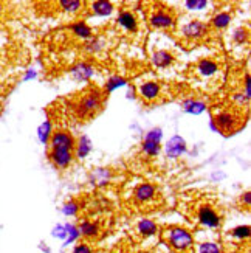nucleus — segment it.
Returning <instances> with one entry per match:
<instances>
[{"label":"nucleus","instance_id":"obj_1","mask_svg":"<svg viewBox=\"0 0 251 253\" xmlns=\"http://www.w3.org/2000/svg\"><path fill=\"white\" fill-rule=\"evenodd\" d=\"M165 238L171 249L177 253H188L194 247V236L186 228L181 227H171L165 232Z\"/></svg>","mask_w":251,"mask_h":253},{"label":"nucleus","instance_id":"obj_2","mask_svg":"<svg viewBox=\"0 0 251 253\" xmlns=\"http://www.w3.org/2000/svg\"><path fill=\"white\" fill-rule=\"evenodd\" d=\"M100 106H101V93L98 90H92L90 93H85V96L81 98V101L76 106V112H78L81 118H84L98 111Z\"/></svg>","mask_w":251,"mask_h":253},{"label":"nucleus","instance_id":"obj_3","mask_svg":"<svg viewBox=\"0 0 251 253\" xmlns=\"http://www.w3.org/2000/svg\"><path fill=\"white\" fill-rule=\"evenodd\" d=\"M206 33H208V25L197 19L181 27V36L188 41H199L206 36Z\"/></svg>","mask_w":251,"mask_h":253},{"label":"nucleus","instance_id":"obj_4","mask_svg":"<svg viewBox=\"0 0 251 253\" xmlns=\"http://www.w3.org/2000/svg\"><path fill=\"white\" fill-rule=\"evenodd\" d=\"M197 219H199L200 225H203L206 228H219L220 224H222L220 216L217 214V211L214 210L213 207H210V205H202V207H199Z\"/></svg>","mask_w":251,"mask_h":253},{"label":"nucleus","instance_id":"obj_5","mask_svg":"<svg viewBox=\"0 0 251 253\" xmlns=\"http://www.w3.org/2000/svg\"><path fill=\"white\" fill-rule=\"evenodd\" d=\"M74 138L72 134L65 130H58L53 132L50 137V146L51 149H67V151H73L74 149Z\"/></svg>","mask_w":251,"mask_h":253},{"label":"nucleus","instance_id":"obj_6","mask_svg":"<svg viewBox=\"0 0 251 253\" xmlns=\"http://www.w3.org/2000/svg\"><path fill=\"white\" fill-rule=\"evenodd\" d=\"M157 196V186L152 185V183H141L138 185L135 191H134V199L135 202L144 205V204H149L155 199Z\"/></svg>","mask_w":251,"mask_h":253},{"label":"nucleus","instance_id":"obj_7","mask_svg":"<svg viewBox=\"0 0 251 253\" xmlns=\"http://www.w3.org/2000/svg\"><path fill=\"white\" fill-rule=\"evenodd\" d=\"M150 25L154 28H160V30H169V28H174V25H176V19H174V16L171 13H168V11L158 9L150 16Z\"/></svg>","mask_w":251,"mask_h":253},{"label":"nucleus","instance_id":"obj_8","mask_svg":"<svg viewBox=\"0 0 251 253\" xmlns=\"http://www.w3.org/2000/svg\"><path fill=\"white\" fill-rule=\"evenodd\" d=\"M50 160L54 163V167L65 169L73 162V151H67V149H51L50 151Z\"/></svg>","mask_w":251,"mask_h":253},{"label":"nucleus","instance_id":"obj_9","mask_svg":"<svg viewBox=\"0 0 251 253\" xmlns=\"http://www.w3.org/2000/svg\"><path fill=\"white\" fill-rule=\"evenodd\" d=\"M214 122L217 123V126H219L223 132H231L236 129V125H237V117L230 112V111H223V112H219L215 115Z\"/></svg>","mask_w":251,"mask_h":253},{"label":"nucleus","instance_id":"obj_10","mask_svg":"<svg viewBox=\"0 0 251 253\" xmlns=\"http://www.w3.org/2000/svg\"><path fill=\"white\" fill-rule=\"evenodd\" d=\"M160 92H161V87H160V84L158 83H155V81H147V83H144V84H141L140 87H138V93H140V96L143 98L144 101H154V100H157V98L160 96Z\"/></svg>","mask_w":251,"mask_h":253},{"label":"nucleus","instance_id":"obj_11","mask_svg":"<svg viewBox=\"0 0 251 253\" xmlns=\"http://www.w3.org/2000/svg\"><path fill=\"white\" fill-rule=\"evenodd\" d=\"M186 152V143H184V140L179 135L176 137H172L169 141H168V145H166V154H168V157L171 159H177L180 157L181 154Z\"/></svg>","mask_w":251,"mask_h":253},{"label":"nucleus","instance_id":"obj_12","mask_svg":"<svg viewBox=\"0 0 251 253\" xmlns=\"http://www.w3.org/2000/svg\"><path fill=\"white\" fill-rule=\"evenodd\" d=\"M116 22H118V25L123 27L126 31L135 33L138 30V20H137V16L132 13V11H121Z\"/></svg>","mask_w":251,"mask_h":253},{"label":"nucleus","instance_id":"obj_13","mask_svg":"<svg viewBox=\"0 0 251 253\" xmlns=\"http://www.w3.org/2000/svg\"><path fill=\"white\" fill-rule=\"evenodd\" d=\"M217 72H219V64L213 59L205 58V59L199 61V64H197V73L200 76H203V78H211V76H214Z\"/></svg>","mask_w":251,"mask_h":253},{"label":"nucleus","instance_id":"obj_14","mask_svg":"<svg viewBox=\"0 0 251 253\" xmlns=\"http://www.w3.org/2000/svg\"><path fill=\"white\" fill-rule=\"evenodd\" d=\"M72 76L76 81H87L93 76V67L85 62H79L72 69Z\"/></svg>","mask_w":251,"mask_h":253},{"label":"nucleus","instance_id":"obj_15","mask_svg":"<svg viewBox=\"0 0 251 253\" xmlns=\"http://www.w3.org/2000/svg\"><path fill=\"white\" fill-rule=\"evenodd\" d=\"M152 62H154V65L158 69H166L174 64V54L166 50H158L154 53V56H152Z\"/></svg>","mask_w":251,"mask_h":253},{"label":"nucleus","instance_id":"obj_16","mask_svg":"<svg viewBox=\"0 0 251 253\" xmlns=\"http://www.w3.org/2000/svg\"><path fill=\"white\" fill-rule=\"evenodd\" d=\"M137 232L140 236L149 238V236H154L158 232V225L152 221V219H141L137 224Z\"/></svg>","mask_w":251,"mask_h":253},{"label":"nucleus","instance_id":"obj_17","mask_svg":"<svg viewBox=\"0 0 251 253\" xmlns=\"http://www.w3.org/2000/svg\"><path fill=\"white\" fill-rule=\"evenodd\" d=\"M79 236H84L87 239H95L100 235V225L92 221H82L78 227Z\"/></svg>","mask_w":251,"mask_h":253},{"label":"nucleus","instance_id":"obj_18","mask_svg":"<svg viewBox=\"0 0 251 253\" xmlns=\"http://www.w3.org/2000/svg\"><path fill=\"white\" fill-rule=\"evenodd\" d=\"M113 9V5L110 2H106V0H98V2L92 3V11L98 16H110Z\"/></svg>","mask_w":251,"mask_h":253},{"label":"nucleus","instance_id":"obj_19","mask_svg":"<svg viewBox=\"0 0 251 253\" xmlns=\"http://www.w3.org/2000/svg\"><path fill=\"white\" fill-rule=\"evenodd\" d=\"M72 31H73V35L79 39H90L93 35L92 28L87 25L85 22H76V24H73Z\"/></svg>","mask_w":251,"mask_h":253},{"label":"nucleus","instance_id":"obj_20","mask_svg":"<svg viewBox=\"0 0 251 253\" xmlns=\"http://www.w3.org/2000/svg\"><path fill=\"white\" fill-rule=\"evenodd\" d=\"M211 24L217 28V30H223L226 28L228 25L231 24V14L226 13V11H220V13H217L213 19H211Z\"/></svg>","mask_w":251,"mask_h":253},{"label":"nucleus","instance_id":"obj_21","mask_svg":"<svg viewBox=\"0 0 251 253\" xmlns=\"http://www.w3.org/2000/svg\"><path fill=\"white\" fill-rule=\"evenodd\" d=\"M74 149H76V157H78V159H85L87 156H89V152L92 151V143H90L89 138L84 135V137L79 138L78 145H74Z\"/></svg>","mask_w":251,"mask_h":253},{"label":"nucleus","instance_id":"obj_22","mask_svg":"<svg viewBox=\"0 0 251 253\" xmlns=\"http://www.w3.org/2000/svg\"><path fill=\"white\" fill-rule=\"evenodd\" d=\"M205 103H202V101H197V100H186V101H183V109L186 112H189V114H202L203 111H205Z\"/></svg>","mask_w":251,"mask_h":253},{"label":"nucleus","instance_id":"obj_23","mask_svg":"<svg viewBox=\"0 0 251 253\" xmlns=\"http://www.w3.org/2000/svg\"><path fill=\"white\" fill-rule=\"evenodd\" d=\"M59 6L65 11V13L74 14V13H78V11H81L84 3L79 2V0H62V2H59Z\"/></svg>","mask_w":251,"mask_h":253},{"label":"nucleus","instance_id":"obj_24","mask_svg":"<svg viewBox=\"0 0 251 253\" xmlns=\"http://www.w3.org/2000/svg\"><path fill=\"white\" fill-rule=\"evenodd\" d=\"M141 149L149 157H155L160 154L161 148H160V143H155V141H149V140H144L143 145H141Z\"/></svg>","mask_w":251,"mask_h":253},{"label":"nucleus","instance_id":"obj_25","mask_svg":"<svg viewBox=\"0 0 251 253\" xmlns=\"http://www.w3.org/2000/svg\"><path fill=\"white\" fill-rule=\"evenodd\" d=\"M250 235H251L250 225H239V227H236L231 232V236L234 239H237V241H245V239L250 238Z\"/></svg>","mask_w":251,"mask_h":253},{"label":"nucleus","instance_id":"obj_26","mask_svg":"<svg viewBox=\"0 0 251 253\" xmlns=\"http://www.w3.org/2000/svg\"><path fill=\"white\" fill-rule=\"evenodd\" d=\"M123 85H126V80L124 78H121V76H112V78L108 80L107 84H106V92L110 93L115 89H118V87H123Z\"/></svg>","mask_w":251,"mask_h":253},{"label":"nucleus","instance_id":"obj_27","mask_svg":"<svg viewBox=\"0 0 251 253\" xmlns=\"http://www.w3.org/2000/svg\"><path fill=\"white\" fill-rule=\"evenodd\" d=\"M104 47V41L100 39V38H95V39H90L89 42L85 43L84 48L85 51H89V53H98L101 48Z\"/></svg>","mask_w":251,"mask_h":253},{"label":"nucleus","instance_id":"obj_28","mask_svg":"<svg viewBox=\"0 0 251 253\" xmlns=\"http://www.w3.org/2000/svg\"><path fill=\"white\" fill-rule=\"evenodd\" d=\"M197 253H222V250L215 243H203L197 247Z\"/></svg>","mask_w":251,"mask_h":253},{"label":"nucleus","instance_id":"obj_29","mask_svg":"<svg viewBox=\"0 0 251 253\" xmlns=\"http://www.w3.org/2000/svg\"><path fill=\"white\" fill-rule=\"evenodd\" d=\"M233 41L239 45H242L248 41V30L247 28H237L234 33H233Z\"/></svg>","mask_w":251,"mask_h":253},{"label":"nucleus","instance_id":"obj_30","mask_svg":"<svg viewBox=\"0 0 251 253\" xmlns=\"http://www.w3.org/2000/svg\"><path fill=\"white\" fill-rule=\"evenodd\" d=\"M65 228V238H67V243H73L74 239H78L79 236V232H78V227H74V225H64Z\"/></svg>","mask_w":251,"mask_h":253},{"label":"nucleus","instance_id":"obj_31","mask_svg":"<svg viewBox=\"0 0 251 253\" xmlns=\"http://www.w3.org/2000/svg\"><path fill=\"white\" fill-rule=\"evenodd\" d=\"M51 137V125L50 122H45L40 127H39V138L43 141V143H47Z\"/></svg>","mask_w":251,"mask_h":253},{"label":"nucleus","instance_id":"obj_32","mask_svg":"<svg viewBox=\"0 0 251 253\" xmlns=\"http://www.w3.org/2000/svg\"><path fill=\"white\" fill-rule=\"evenodd\" d=\"M78 210H79V207L74 201H70V202H67L62 207V211H64L65 216H74L76 213H78Z\"/></svg>","mask_w":251,"mask_h":253},{"label":"nucleus","instance_id":"obj_33","mask_svg":"<svg viewBox=\"0 0 251 253\" xmlns=\"http://www.w3.org/2000/svg\"><path fill=\"white\" fill-rule=\"evenodd\" d=\"M184 5H186L188 9H203L208 6V2H205V0H189Z\"/></svg>","mask_w":251,"mask_h":253},{"label":"nucleus","instance_id":"obj_34","mask_svg":"<svg viewBox=\"0 0 251 253\" xmlns=\"http://www.w3.org/2000/svg\"><path fill=\"white\" fill-rule=\"evenodd\" d=\"M161 137H163V132H161V129H152V130L149 132V134L146 135V138H144V140H149V141H155V143H160Z\"/></svg>","mask_w":251,"mask_h":253},{"label":"nucleus","instance_id":"obj_35","mask_svg":"<svg viewBox=\"0 0 251 253\" xmlns=\"http://www.w3.org/2000/svg\"><path fill=\"white\" fill-rule=\"evenodd\" d=\"M72 253H93V250L89 244H78Z\"/></svg>","mask_w":251,"mask_h":253},{"label":"nucleus","instance_id":"obj_36","mask_svg":"<svg viewBox=\"0 0 251 253\" xmlns=\"http://www.w3.org/2000/svg\"><path fill=\"white\" fill-rule=\"evenodd\" d=\"M234 100H236V101H239L241 104H244V103H248L250 98H248L247 95H244V93H237V95L234 96Z\"/></svg>","mask_w":251,"mask_h":253},{"label":"nucleus","instance_id":"obj_37","mask_svg":"<svg viewBox=\"0 0 251 253\" xmlns=\"http://www.w3.org/2000/svg\"><path fill=\"white\" fill-rule=\"evenodd\" d=\"M242 202H244L247 207H250V205H251V194H250V191H247V193L242 196Z\"/></svg>","mask_w":251,"mask_h":253},{"label":"nucleus","instance_id":"obj_38","mask_svg":"<svg viewBox=\"0 0 251 253\" xmlns=\"http://www.w3.org/2000/svg\"><path fill=\"white\" fill-rule=\"evenodd\" d=\"M35 76H36V72H33V70H28L24 80L27 81V80H31V78H35Z\"/></svg>","mask_w":251,"mask_h":253},{"label":"nucleus","instance_id":"obj_39","mask_svg":"<svg viewBox=\"0 0 251 253\" xmlns=\"http://www.w3.org/2000/svg\"><path fill=\"white\" fill-rule=\"evenodd\" d=\"M0 53H2V51H0Z\"/></svg>","mask_w":251,"mask_h":253}]
</instances>
